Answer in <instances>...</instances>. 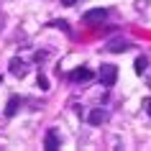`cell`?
I'll return each mask as SVG.
<instances>
[{
	"mask_svg": "<svg viewBox=\"0 0 151 151\" xmlns=\"http://www.w3.org/2000/svg\"><path fill=\"white\" fill-rule=\"evenodd\" d=\"M82 21L87 26H103L105 21H108V10L105 8H92V10H87V13L82 16Z\"/></svg>",
	"mask_w": 151,
	"mask_h": 151,
	"instance_id": "1",
	"label": "cell"
},
{
	"mask_svg": "<svg viewBox=\"0 0 151 151\" xmlns=\"http://www.w3.org/2000/svg\"><path fill=\"white\" fill-rule=\"evenodd\" d=\"M118 80V67L115 64H103L100 67V82H103L105 87H113Z\"/></svg>",
	"mask_w": 151,
	"mask_h": 151,
	"instance_id": "2",
	"label": "cell"
},
{
	"mask_svg": "<svg viewBox=\"0 0 151 151\" xmlns=\"http://www.w3.org/2000/svg\"><path fill=\"white\" fill-rule=\"evenodd\" d=\"M69 80H72V82H90V80H92V72H90L87 67L72 69V72H69Z\"/></svg>",
	"mask_w": 151,
	"mask_h": 151,
	"instance_id": "3",
	"label": "cell"
},
{
	"mask_svg": "<svg viewBox=\"0 0 151 151\" xmlns=\"http://www.w3.org/2000/svg\"><path fill=\"white\" fill-rule=\"evenodd\" d=\"M128 49V41L126 39H113L110 44H108V51H113V54H123Z\"/></svg>",
	"mask_w": 151,
	"mask_h": 151,
	"instance_id": "4",
	"label": "cell"
},
{
	"mask_svg": "<svg viewBox=\"0 0 151 151\" xmlns=\"http://www.w3.org/2000/svg\"><path fill=\"white\" fill-rule=\"evenodd\" d=\"M90 123H92V126H100V123H105V120H108V113L103 110V108H97V110H92L90 113Z\"/></svg>",
	"mask_w": 151,
	"mask_h": 151,
	"instance_id": "5",
	"label": "cell"
},
{
	"mask_svg": "<svg viewBox=\"0 0 151 151\" xmlns=\"http://www.w3.org/2000/svg\"><path fill=\"white\" fill-rule=\"evenodd\" d=\"M10 72H13L16 77H23L26 72H28V67H26V62H21V59H13V62H10Z\"/></svg>",
	"mask_w": 151,
	"mask_h": 151,
	"instance_id": "6",
	"label": "cell"
},
{
	"mask_svg": "<svg viewBox=\"0 0 151 151\" xmlns=\"http://www.w3.org/2000/svg\"><path fill=\"white\" fill-rule=\"evenodd\" d=\"M18 108H21V97H18V95H13V97L8 100V105H5V115H8V118H10V115H16V113H18Z\"/></svg>",
	"mask_w": 151,
	"mask_h": 151,
	"instance_id": "7",
	"label": "cell"
},
{
	"mask_svg": "<svg viewBox=\"0 0 151 151\" xmlns=\"http://www.w3.org/2000/svg\"><path fill=\"white\" fill-rule=\"evenodd\" d=\"M59 143H62V141H59L56 131H49V133H46V149H49V151H54V149H59Z\"/></svg>",
	"mask_w": 151,
	"mask_h": 151,
	"instance_id": "8",
	"label": "cell"
},
{
	"mask_svg": "<svg viewBox=\"0 0 151 151\" xmlns=\"http://www.w3.org/2000/svg\"><path fill=\"white\" fill-rule=\"evenodd\" d=\"M133 67H136V74H143V72H146V67H149V59H146V56H138Z\"/></svg>",
	"mask_w": 151,
	"mask_h": 151,
	"instance_id": "9",
	"label": "cell"
},
{
	"mask_svg": "<svg viewBox=\"0 0 151 151\" xmlns=\"http://www.w3.org/2000/svg\"><path fill=\"white\" fill-rule=\"evenodd\" d=\"M39 87L41 90H49V80L44 77V74H39Z\"/></svg>",
	"mask_w": 151,
	"mask_h": 151,
	"instance_id": "10",
	"label": "cell"
},
{
	"mask_svg": "<svg viewBox=\"0 0 151 151\" xmlns=\"http://www.w3.org/2000/svg\"><path fill=\"white\" fill-rule=\"evenodd\" d=\"M143 108H146V113H149V118H151V97H146V100H143Z\"/></svg>",
	"mask_w": 151,
	"mask_h": 151,
	"instance_id": "11",
	"label": "cell"
},
{
	"mask_svg": "<svg viewBox=\"0 0 151 151\" xmlns=\"http://www.w3.org/2000/svg\"><path fill=\"white\" fill-rule=\"evenodd\" d=\"M77 0H62V5H74Z\"/></svg>",
	"mask_w": 151,
	"mask_h": 151,
	"instance_id": "12",
	"label": "cell"
}]
</instances>
